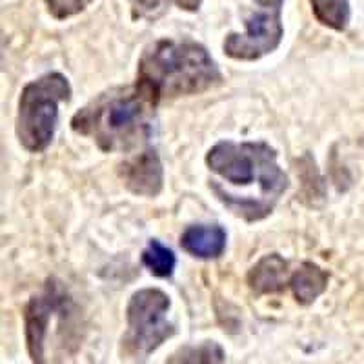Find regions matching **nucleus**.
<instances>
[{
	"mask_svg": "<svg viewBox=\"0 0 364 364\" xmlns=\"http://www.w3.org/2000/svg\"><path fill=\"white\" fill-rule=\"evenodd\" d=\"M157 102L139 84L100 93L71 119V129L106 154H126L151 135Z\"/></svg>",
	"mask_w": 364,
	"mask_h": 364,
	"instance_id": "1",
	"label": "nucleus"
},
{
	"mask_svg": "<svg viewBox=\"0 0 364 364\" xmlns=\"http://www.w3.org/2000/svg\"><path fill=\"white\" fill-rule=\"evenodd\" d=\"M223 80L219 66L203 44L162 38L148 46L139 60L136 84L155 102L184 95H199Z\"/></svg>",
	"mask_w": 364,
	"mask_h": 364,
	"instance_id": "2",
	"label": "nucleus"
},
{
	"mask_svg": "<svg viewBox=\"0 0 364 364\" xmlns=\"http://www.w3.org/2000/svg\"><path fill=\"white\" fill-rule=\"evenodd\" d=\"M206 164L217 177L233 186L257 184L269 206H275L290 182L277 164V151L266 142L223 141L208 151Z\"/></svg>",
	"mask_w": 364,
	"mask_h": 364,
	"instance_id": "3",
	"label": "nucleus"
},
{
	"mask_svg": "<svg viewBox=\"0 0 364 364\" xmlns=\"http://www.w3.org/2000/svg\"><path fill=\"white\" fill-rule=\"evenodd\" d=\"M71 97L70 80L63 73H46L26 84L18 99V142L31 154H41L51 144L58 122V104Z\"/></svg>",
	"mask_w": 364,
	"mask_h": 364,
	"instance_id": "4",
	"label": "nucleus"
},
{
	"mask_svg": "<svg viewBox=\"0 0 364 364\" xmlns=\"http://www.w3.org/2000/svg\"><path fill=\"white\" fill-rule=\"evenodd\" d=\"M75 302L64 290L63 284L55 279H50L42 288L41 294L29 299L24 310L26 326V346L33 364H50L51 352L50 344L58 337H66L70 341L71 333L68 328L73 324Z\"/></svg>",
	"mask_w": 364,
	"mask_h": 364,
	"instance_id": "5",
	"label": "nucleus"
},
{
	"mask_svg": "<svg viewBox=\"0 0 364 364\" xmlns=\"http://www.w3.org/2000/svg\"><path fill=\"white\" fill-rule=\"evenodd\" d=\"M170 297L159 288H144L132 295L126 308L128 331L124 348L133 355H149L175 333L168 321Z\"/></svg>",
	"mask_w": 364,
	"mask_h": 364,
	"instance_id": "6",
	"label": "nucleus"
},
{
	"mask_svg": "<svg viewBox=\"0 0 364 364\" xmlns=\"http://www.w3.org/2000/svg\"><path fill=\"white\" fill-rule=\"evenodd\" d=\"M255 11L245 21L242 35L230 33L224 41V53L235 60H259L279 48L284 35L282 6L284 0H255Z\"/></svg>",
	"mask_w": 364,
	"mask_h": 364,
	"instance_id": "7",
	"label": "nucleus"
},
{
	"mask_svg": "<svg viewBox=\"0 0 364 364\" xmlns=\"http://www.w3.org/2000/svg\"><path fill=\"white\" fill-rule=\"evenodd\" d=\"M120 178L132 193L157 197L164 186V170L155 149H146L120 166Z\"/></svg>",
	"mask_w": 364,
	"mask_h": 364,
	"instance_id": "8",
	"label": "nucleus"
},
{
	"mask_svg": "<svg viewBox=\"0 0 364 364\" xmlns=\"http://www.w3.org/2000/svg\"><path fill=\"white\" fill-rule=\"evenodd\" d=\"M288 262L279 253L264 255L248 273V286L257 295L279 294L290 286Z\"/></svg>",
	"mask_w": 364,
	"mask_h": 364,
	"instance_id": "9",
	"label": "nucleus"
},
{
	"mask_svg": "<svg viewBox=\"0 0 364 364\" xmlns=\"http://www.w3.org/2000/svg\"><path fill=\"white\" fill-rule=\"evenodd\" d=\"M226 232L219 224L213 226H190L186 232L181 235V246L184 252L190 255L197 257V259H217L226 250Z\"/></svg>",
	"mask_w": 364,
	"mask_h": 364,
	"instance_id": "10",
	"label": "nucleus"
},
{
	"mask_svg": "<svg viewBox=\"0 0 364 364\" xmlns=\"http://www.w3.org/2000/svg\"><path fill=\"white\" fill-rule=\"evenodd\" d=\"M328 272H324L321 266L314 262H302L301 268L295 269L290 277V288L294 291V297L299 304L308 306L318 295H323L328 286Z\"/></svg>",
	"mask_w": 364,
	"mask_h": 364,
	"instance_id": "11",
	"label": "nucleus"
},
{
	"mask_svg": "<svg viewBox=\"0 0 364 364\" xmlns=\"http://www.w3.org/2000/svg\"><path fill=\"white\" fill-rule=\"evenodd\" d=\"M224 350L215 341H204L200 344L178 348L177 352L166 360V364H223Z\"/></svg>",
	"mask_w": 364,
	"mask_h": 364,
	"instance_id": "12",
	"label": "nucleus"
},
{
	"mask_svg": "<svg viewBox=\"0 0 364 364\" xmlns=\"http://www.w3.org/2000/svg\"><path fill=\"white\" fill-rule=\"evenodd\" d=\"M315 18L326 28L344 31L352 18L350 0H310Z\"/></svg>",
	"mask_w": 364,
	"mask_h": 364,
	"instance_id": "13",
	"label": "nucleus"
},
{
	"mask_svg": "<svg viewBox=\"0 0 364 364\" xmlns=\"http://www.w3.org/2000/svg\"><path fill=\"white\" fill-rule=\"evenodd\" d=\"M128 2L133 18H146V21H155L161 17L166 9H170L171 4L178 6L184 11H197L203 4V0H128Z\"/></svg>",
	"mask_w": 364,
	"mask_h": 364,
	"instance_id": "14",
	"label": "nucleus"
},
{
	"mask_svg": "<svg viewBox=\"0 0 364 364\" xmlns=\"http://www.w3.org/2000/svg\"><path fill=\"white\" fill-rule=\"evenodd\" d=\"M142 262L146 268L154 273L155 277H170L173 273L175 264H177V257L170 248H166L161 240L154 239L149 240L148 248L142 252Z\"/></svg>",
	"mask_w": 364,
	"mask_h": 364,
	"instance_id": "15",
	"label": "nucleus"
},
{
	"mask_svg": "<svg viewBox=\"0 0 364 364\" xmlns=\"http://www.w3.org/2000/svg\"><path fill=\"white\" fill-rule=\"evenodd\" d=\"M44 2L55 18L64 21L82 13L93 0H44Z\"/></svg>",
	"mask_w": 364,
	"mask_h": 364,
	"instance_id": "16",
	"label": "nucleus"
}]
</instances>
